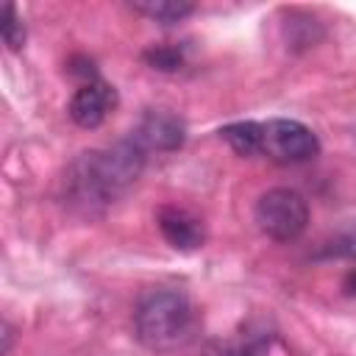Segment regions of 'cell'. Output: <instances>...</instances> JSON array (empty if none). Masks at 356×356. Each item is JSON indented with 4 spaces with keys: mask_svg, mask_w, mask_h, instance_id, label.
Listing matches in <instances>:
<instances>
[{
    "mask_svg": "<svg viewBox=\"0 0 356 356\" xmlns=\"http://www.w3.org/2000/svg\"><path fill=\"white\" fill-rule=\"evenodd\" d=\"M131 8L147 19L161 22V25L181 22L184 17H189L195 11V6L186 0H136V3H131Z\"/></svg>",
    "mask_w": 356,
    "mask_h": 356,
    "instance_id": "8",
    "label": "cell"
},
{
    "mask_svg": "<svg viewBox=\"0 0 356 356\" xmlns=\"http://www.w3.org/2000/svg\"><path fill=\"white\" fill-rule=\"evenodd\" d=\"M0 33H3V42L8 44V50H19L25 44V25L17 14V8L11 3L3 6V17H0Z\"/></svg>",
    "mask_w": 356,
    "mask_h": 356,
    "instance_id": "12",
    "label": "cell"
},
{
    "mask_svg": "<svg viewBox=\"0 0 356 356\" xmlns=\"http://www.w3.org/2000/svg\"><path fill=\"white\" fill-rule=\"evenodd\" d=\"M145 61L153 67V70H161V72H175L181 70L184 64V53L178 47H150L145 53Z\"/></svg>",
    "mask_w": 356,
    "mask_h": 356,
    "instance_id": "13",
    "label": "cell"
},
{
    "mask_svg": "<svg viewBox=\"0 0 356 356\" xmlns=\"http://www.w3.org/2000/svg\"><path fill=\"white\" fill-rule=\"evenodd\" d=\"M184 136H186V128L184 122L170 114V111H147L139 125L131 131V139L145 150V153H170V150H178L184 145Z\"/></svg>",
    "mask_w": 356,
    "mask_h": 356,
    "instance_id": "5",
    "label": "cell"
},
{
    "mask_svg": "<svg viewBox=\"0 0 356 356\" xmlns=\"http://www.w3.org/2000/svg\"><path fill=\"white\" fill-rule=\"evenodd\" d=\"M317 153L320 139L309 125L286 117L259 122V156L275 164H303Z\"/></svg>",
    "mask_w": 356,
    "mask_h": 356,
    "instance_id": "4",
    "label": "cell"
},
{
    "mask_svg": "<svg viewBox=\"0 0 356 356\" xmlns=\"http://www.w3.org/2000/svg\"><path fill=\"white\" fill-rule=\"evenodd\" d=\"M134 331L147 350L172 353L195 339L197 314L181 289H145L134 306Z\"/></svg>",
    "mask_w": 356,
    "mask_h": 356,
    "instance_id": "2",
    "label": "cell"
},
{
    "mask_svg": "<svg viewBox=\"0 0 356 356\" xmlns=\"http://www.w3.org/2000/svg\"><path fill=\"white\" fill-rule=\"evenodd\" d=\"M220 136L239 153V156H259V122H231L220 128Z\"/></svg>",
    "mask_w": 356,
    "mask_h": 356,
    "instance_id": "10",
    "label": "cell"
},
{
    "mask_svg": "<svg viewBox=\"0 0 356 356\" xmlns=\"http://www.w3.org/2000/svg\"><path fill=\"white\" fill-rule=\"evenodd\" d=\"M342 292H345L348 298H356V267L342 278Z\"/></svg>",
    "mask_w": 356,
    "mask_h": 356,
    "instance_id": "14",
    "label": "cell"
},
{
    "mask_svg": "<svg viewBox=\"0 0 356 356\" xmlns=\"http://www.w3.org/2000/svg\"><path fill=\"white\" fill-rule=\"evenodd\" d=\"M159 231L175 250H197L206 242L203 220L181 206H164L159 211Z\"/></svg>",
    "mask_w": 356,
    "mask_h": 356,
    "instance_id": "7",
    "label": "cell"
},
{
    "mask_svg": "<svg viewBox=\"0 0 356 356\" xmlns=\"http://www.w3.org/2000/svg\"><path fill=\"white\" fill-rule=\"evenodd\" d=\"M209 356H286L284 345L275 337H250L236 345H217L209 350Z\"/></svg>",
    "mask_w": 356,
    "mask_h": 356,
    "instance_id": "9",
    "label": "cell"
},
{
    "mask_svg": "<svg viewBox=\"0 0 356 356\" xmlns=\"http://www.w3.org/2000/svg\"><path fill=\"white\" fill-rule=\"evenodd\" d=\"M147 153L128 136L103 150L81 153L64 172V203L83 214H100L117 203L142 175Z\"/></svg>",
    "mask_w": 356,
    "mask_h": 356,
    "instance_id": "1",
    "label": "cell"
},
{
    "mask_svg": "<svg viewBox=\"0 0 356 356\" xmlns=\"http://www.w3.org/2000/svg\"><path fill=\"white\" fill-rule=\"evenodd\" d=\"M317 256H323V259H356V222H350L342 231H337L320 248Z\"/></svg>",
    "mask_w": 356,
    "mask_h": 356,
    "instance_id": "11",
    "label": "cell"
},
{
    "mask_svg": "<svg viewBox=\"0 0 356 356\" xmlns=\"http://www.w3.org/2000/svg\"><path fill=\"white\" fill-rule=\"evenodd\" d=\"M256 225L275 242H292L298 239L309 225V203L300 192L275 186L267 189L253 209Z\"/></svg>",
    "mask_w": 356,
    "mask_h": 356,
    "instance_id": "3",
    "label": "cell"
},
{
    "mask_svg": "<svg viewBox=\"0 0 356 356\" xmlns=\"http://www.w3.org/2000/svg\"><path fill=\"white\" fill-rule=\"evenodd\" d=\"M117 106V92L111 83L95 78V81H86L75 89L72 100H70V117L75 125L81 128H97Z\"/></svg>",
    "mask_w": 356,
    "mask_h": 356,
    "instance_id": "6",
    "label": "cell"
}]
</instances>
